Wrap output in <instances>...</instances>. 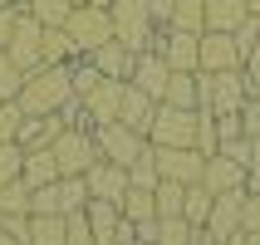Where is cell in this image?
Instances as JSON below:
<instances>
[{
    "instance_id": "6da1fadb",
    "label": "cell",
    "mask_w": 260,
    "mask_h": 245,
    "mask_svg": "<svg viewBox=\"0 0 260 245\" xmlns=\"http://www.w3.org/2000/svg\"><path fill=\"white\" fill-rule=\"evenodd\" d=\"M69 98H74L69 64H40L35 74H25V84H20V93H15V103H20L25 118H49V113H59Z\"/></svg>"
},
{
    "instance_id": "7a4b0ae2",
    "label": "cell",
    "mask_w": 260,
    "mask_h": 245,
    "mask_svg": "<svg viewBox=\"0 0 260 245\" xmlns=\"http://www.w3.org/2000/svg\"><path fill=\"white\" fill-rule=\"evenodd\" d=\"M108 20H113V40L133 54H143L152 49L157 40V25H152V15H147V0H113L108 5Z\"/></svg>"
},
{
    "instance_id": "3957f363",
    "label": "cell",
    "mask_w": 260,
    "mask_h": 245,
    "mask_svg": "<svg viewBox=\"0 0 260 245\" xmlns=\"http://www.w3.org/2000/svg\"><path fill=\"white\" fill-rule=\"evenodd\" d=\"M197 98H202V113H241V103L250 98V84L241 69L197 74Z\"/></svg>"
},
{
    "instance_id": "277c9868",
    "label": "cell",
    "mask_w": 260,
    "mask_h": 245,
    "mask_svg": "<svg viewBox=\"0 0 260 245\" xmlns=\"http://www.w3.org/2000/svg\"><path fill=\"white\" fill-rule=\"evenodd\" d=\"M197 118H202V108L157 103L152 128H147V143H152V147H197Z\"/></svg>"
},
{
    "instance_id": "5b68a950",
    "label": "cell",
    "mask_w": 260,
    "mask_h": 245,
    "mask_svg": "<svg viewBox=\"0 0 260 245\" xmlns=\"http://www.w3.org/2000/svg\"><path fill=\"white\" fill-rule=\"evenodd\" d=\"M54 152V167L59 177H84L93 162H99V147H93V132L88 128H59V137L49 143Z\"/></svg>"
},
{
    "instance_id": "8992f818",
    "label": "cell",
    "mask_w": 260,
    "mask_h": 245,
    "mask_svg": "<svg viewBox=\"0 0 260 245\" xmlns=\"http://www.w3.org/2000/svg\"><path fill=\"white\" fill-rule=\"evenodd\" d=\"M64 34L74 40V49H79V54H93L99 44L113 40V20H108V10H103V5H74L69 20H64Z\"/></svg>"
},
{
    "instance_id": "52a82bcc",
    "label": "cell",
    "mask_w": 260,
    "mask_h": 245,
    "mask_svg": "<svg viewBox=\"0 0 260 245\" xmlns=\"http://www.w3.org/2000/svg\"><path fill=\"white\" fill-rule=\"evenodd\" d=\"M93 147H99L103 162L133 167V162L147 152V137H143V132H133V128H123V123H103V128H93Z\"/></svg>"
},
{
    "instance_id": "ba28073f",
    "label": "cell",
    "mask_w": 260,
    "mask_h": 245,
    "mask_svg": "<svg viewBox=\"0 0 260 245\" xmlns=\"http://www.w3.org/2000/svg\"><path fill=\"white\" fill-rule=\"evenodd\" d=\"M152 49L167 59V69H172V74H197V49H202V34H197V29H157Z\"/></svg>"
},
{
    "instance_id": "9c48e42d",
    "label": "cell",
    "mask_w": 260,
    "mask_h": 245,
    "mask_svg": "<svg viewBox=\"0 0 260 245\" xmlns=\"http://www.w3.org/2000/svg\"><path fill=\"white\" fill-rule=\"evenodd\" d=\"M40 40H44V25H40V20H29V15L20 10V20H15V34H10V44H5V54L15 59V69H20V74H35V69L44 64Z\"/></svg>"
},
{
    "instance_id": "30bf717a",
    "label": "cell",
    "mask_w": 260,
    "mask_h": 245,
    "mask_svg": "<svg viewBox=\"0 0 260 245\" xmlns=\"http://www.w3.org/2000/svg\"><path fill=\"white\" fill-rule=\"evenodd\" d=\"M241 69V44L226 29H202V49H197V74H226Z\"/></svg>"
},
{
    "instance_id": "8fae6325",
    "label": "cell",
    "mask_w": 260,
    "mask_h": 245,
    "mask_svg": "<svg viewBox=\"0 0 260 245\" xmlns=\"http://www.w3.org/2000/svg\"><path fill=\"white\" fill-rule=\"evenodd\" d=\"M152 162H157L162 182H182V187L202 182V167H206V157L197 147H152Z\"/></svg>"
},
{
    "instance_id": "7c38bea8",
    "label": "cell",
    "mask_w": 260,
    "mask_h": 245,
    "mask_svg": "<svg viewBox=\"0 0 260 245\" xmlns=\"http://www.w3.org/2000/svg\"><path fill=\"white\" fill-rule=\"evenodd\" d=\"M241 201H246V191H221V196H211V211H206L202 231L211 235V240H231L236 231H241Z\"/></svg>"
},
{
    "instance_id": "4fadbf2b",
    "label": "cell",
    "mask_w": 260,
    "mask_h": 245,
    "mask_svg": "<svg viewBox=\"0 0 260 245\" xmlns=\"http://www.w3.org/2000/svg\"><path fill=\"white\" fill-rule=\"evenodd\" d=\"M123 84L128 79H99L84 98V113H88V128H103V123H118V103H123Z\"/></svg>"
},
{
    "instance_id": "5bb4252c",
    "label": "cell",
    "mask_w": 260,
    "mask_h": 245,
    "mask_svg": "<svg viewBox=\"0 0 260 245\" xmlns=\"http://www.w3.org/2000/svg\"><path fill=\"white\" fill-rule=\"evenodd\" d=\"M84 187H88V196H93V201H123V196H128V167H113V162H93V167H88L84 172Z\"/></svg>"
},
{
    "instance_id": "9a60e30c",
    "label": "cell",
    "mask_w": 260,
    "mask_h": 245,
    "mask_svg": "<svg viewBox=\"0 0 260 245\" xmlns=\"http://www.w3.org/2000/svg\"><path fill=\"white\" fill-rule=\"evenodd\" d=\"M167 79H172V69H167V59H162L157 49H143V54L133 59L128 84H133V88H143L147 98H157V103H162V93H167Z\"/></svg>"
},
{
    "instance_id": "2e32d148",
    "label": "cell",
    "mask_w": 260,
    "mask_h": 245,
    "mask_svg": "<svg viewBox=\"0 0 260 245\" xmlns=\"http://www.w3.org/2000/svg\"><path fill=\"white\" fill-rule=\"evenodd\" d=\"M202 187L211 191V196H221V191H246V167L216 152V157H206V167H202Z\"/></svg>"
},
{
    "instance_id": "e0dca14e",
    "label": "cell",
    "mask_w": 260,
    "mask_h": 245,
    "mask_svg": "<svg viewBox=\"0 0 260 245\" xmlns=\"http://www.w3.org/2000/svg\"><path fill=\"white\" fill-rule=\"evenodd\" d=\"M152 113H157V98H147L143 88L123 84V103H118V123L147 137V128H152Z\"/></svg>"
},
{
    "instance_id": "ac0fdd59",
    "label": "cell",
    "mask_w": 260,
    "mask_h": 245,
    "mask_svg": "<svg viewBox=\"0 0 260 245\" xmlns=\"http://www.w3.org/2000/svg\"><path fill=\"white\" fill-rule=\"evenodd\" d=\"M84 59L103 74V79H128V74H133V59H138V54H133V49H123L118 40H108V44H99V49H93V54H84Z\"/></svg>"
},
{
    "instance_id": "d6986e66",
    "label": "cell",
    "mask_w": 260,
    "mask_h": 245,
    "mask_svg": "<svg viewBox=\"0 0 260 245\" xmlns=\"http://www.w3.org/2000/svg\"><path fill=\"white\" fill-rule=\"evenodd\" d=\"M202 20H206V29L231 34L241 20H250V10H246V0H202Z\"/></svg>"
},
{
    "instance_id": "ffe728a7",
    "label": "cell",
    "mask_w": 260,
    "mask_h": 245,
    "mask_svg": "<svg viewBox=\"0 0 260 245\" xmlns=\"http://www.w3.org/2000/svg\"><path fill=\"white\" fill-rule=\"evenodd\" d=\"M20 182H25L29 191H40V187H49V182H59L54 152H49V147H40V152H25V162H20Z\"/></svg>"
},
{
    "instance_id": "44dd1931",
    "label": "cell",
    "mask_w": 260,
    "mask_h": 245,
    "mask_svg": "<svg viewBox=\"0 0 260 245\" xmlns=\"http://www.w3.org/2000/svg\"><path fill=\"white\" fill-rule=\"evenodd\" d=\"M59 128H64V123H59V113H49V118H25L15 143L25 147V152H40V147H49V143L59 137Z\"/></svg>"
},
{
    "instance_id": "7402d4cb",
    "label": "cell",
    "mask_w": 260,
    "mask_h": 245,
    "mask_svg": "<svg viewBox=\"0 0 260 245\" xmlns=\"http://www.w3.org/2000/svg\"><path fill=\"white\" fill-rule=\"evenodd\" d=\"M118 216L133 221V226H152V221H157V201H152V191L128 187V196L118 201Z\"/></svg>"
},
{
    "instance_id": "603a6c76",
    "label": "cell",
    "mask_w": 260,
    "mask_h": 245,
    "mask_svg": "<svg viewBox=\"0 0 260 245\" xmlns=\"http://www.w3.org/2000/svg\"><path fill=\"white\" fill-rule=\"evenodd\" d=\"M15 10H25L29 20H40L44 29H64V20H69V0H20Z\"/></svg>"
},
{
    "instance_id": "cb8c5ba5",
    "label": "cell",
    "mask_w": 260,
    "mask_h": 245,
    "mask_svg": "<svg viewBox=\"0 0 260 245\" xmlns=\"http://www.w3.org/2000/svg\"><path fill=\"white\" fill-rule=\"evenodd\" d=\"M162 103H172V108H202V98H197V74H172Z\"/></svg>"
},
{
    "instance_id": "d4e9b609",
    "label": "cell",
    "mask_w": 260,
    "mask_h": 245,
    "mask_svg": "<svg viewBox=\"0 0 260 245\" xmlns=\"http://www.w3.org/2000/svg\"><path fill=\"white\" fill-rule=\"evenodd\" d=\"M191 231H197V226H187L182 216H157L152 245H191Z\"/></svg>"
},
{
    "instance_id": "484cf974",
    "label": "cell",
    "mask_w": 260,
    "mask_h": 245,
    "mask_svg": "<svg viewBox=\"0 0 260 245\" xmlns=\"http://www.w3.org/2000/svg\"><path fill=\"white\" fill-rule=\"evenodd\" d=\"M40 49H44V64H74V59H79V49H74V40L64 29H44Z\"/></svg>"
},
{
    "instance_id": "4316f807",
    "label": "cell",
    "mask_w": 260,
    "mask_h": 245,
    "mask_svg": "<svg viewBox=\"0 0 260 245\" xmlns=\"http://www.w3.org/2000/svg\"><path fill=\"white\" fill-rule=\"evenodd\" d=\"M206 211H211V191H206L202 182H191L187 196H182V221H187V226H202Z\"/></svg>"
},
{
    "instance_id": "83f0119b",
    "label": "cell",
    "mask_w": 260,
    "mask_h": 245,
    "mask_svg": "<svg viewBox=\"0 0 260 245\" xmlns=\"http://www.w3.org/2000/svg\"><path fill=\"white\" fill-rule=\"evenodd\" d=\"M29 245H64V216H29Z\"/></svg>"
},
{
    "instance_id": "f1b7e54d",
    "label": "cell",
    "mask_w": 260,
    "mask_h": 245,
    "mask_svg": "<svg viewBox=\"0 0 260 245\" xmlns=\"http://www.w3.org/2000/svg\"><path fill=\"white\" fill-rule=\"evenodd\" d=\"M162 29H197V34H202V29H206L202 0H177V5H172V20H167Z\"/></svg>"
},
{
    "instance_id": "f546056e",
    "label": "cell",
    "mask_w": 260,
    "mask_h": 245,
    "mask_svg": "<svg viewBox=\"0 0 260 245\" xmlns=\"http://www.w3.org/2000/svg\"><path fill=\"white\" fill-rule=\"evenodd\" d=\"M157 182H162V177H157V162H152V143H147V152H143V157H138V162L128 167V187L157 191Z\"/></svg>"
},
{
    "instance_id": "4dcf8cb0",
    "label": "cell",
    "mask_w": 260,
    "mask_h": 245,
    "mask_svg": "<svg viewBox=\"0 0 260 245\" xmlns=\"http://www.w3.org/2000/svg\"><path fill=\"white\" fill-rule=\"evenodd\" d=\"M59 201H64V216L84 211V206H88V187H84V177H59Z\"/></svg>"
},
{
    "instance_id": "1f68e13d",
    "label": "cell",
    "mask_w": 260,
    "mask_h": 245,
    "mask_svg": "<svg viewBox=\"0 0 260 245\" xmlns=\"http://www.w3.org/2000/svg\"><path fill=\"white\" fill-rule=\"evenodd\" d=\"M182 196H187V187H182V182H157V191H152L157 216H182Z\"/></svg>"
},
{
    "instance_id": "d6a6232c",
    "label": "cell",
    "mask_w": 260,
    "mask_h": 245,
    "mask_svg": "<svg viewBox=\"0 0 260 245\" xmlns=\"http://www.w3.org/2000/svg\"><path fill=\"white\" fill-rule=\"evenodd\" d=\"M0 216H29V187L25 182L0 187Z\"/></svg>"
},
{
    "instance_id": "836d02e7",
    "label": "cell",
    "mask_w": 260,
    "mask_h": 245,
    "mask_svg": "<svg viewBox=\"0 0 260 245\" xmlns=\"http://www.w3.org/2000/svg\"><path fill=\"white\" fill-rule=\"evenodd\" d=\"M20 162H25V147L20 143H0V187L20 182Z\"/></svg>"
},
{
    "instance_id": "e575fe53",
    "label": "cell",
    "mask_w": 260,
    "mask_h": 245,
    "mask_svg": "<svg viewBox=\"0 0 260 245\" xmlns=\"http://www.w3.org/2000/svg\"><path fill=\"white\" fill-rule=\"evenodd\" d=\"M20 123H25L20 103L5 98V103H0V143H15V137H20Z\"/></svg>"
},
{
    "instance_id": "d590c367",
    "label": "cell",
    "mask_w": 260,
    "mask_h": 245,
    "mask_svg": "<svg viewBox=\"0 0 260 245\" xmlns=\"http://www.w3.org/2000/svg\"><path fill=\"white\" fill-rule=\"evenodd\" d=\"M216 147H221V137H216V118L202 113V118H197V152H202V157H216Z\"/></svg>"
},
{
    "instance_id": "8d00e7d4",
    "label": "cell",
    "mask_w": 260,
    "mask_h": 245,
    "mask_svg": "<svg viewBox=\"0 0 260 245\" xmlns=\"http://www.w3.org/2000/svg\"><path fill=\"white\" fill-rule=\"evenodd\" d=\"M20 84H25V74L15 69V59L0 49V98H15V93H20Z\"/></svg>"
},
{
    "instance_id": "74e56055",
    "label": "cell",
    "mask_w": 260,
    "mask_h": 245,
    "mask_svg": "<svg viewBox=\"0 0 260 245\" xmlns=\"http://www.w3.org/2000/svg\"><path fill=\"white\" fill-rule=\"evenodd\" d=\"M64 245H93V235H88V221H84V211L64 216Z\"/></svg>"
},
{
    "instance_id": "f35d334b",
    "label": "cell",
    "mask_w": 260,
    "mask_h": 245,
    "mask_svg": "<svg viewBox=\"0 0 260 245\" xmlns=\"http://www.w3.org/2000/svg\"><path fill=\"white\" fill-rule=\"evenodd\" d=\"M236 118H241V132H246V137H260V93H250Z\"/></svg>"
},
{
    "instance_id": "ab89813d",
    "label": "cell",
    "mask_w": 260,
    "mask_h": 245,
    "mask_svg": "<svg viewBox=\"0 0 260 245\" xmlns=\"http://www.w3.org/2000/svg\"><path fill=\"white\" fill-rule=\"evenodd\" d=\"M241 231H260V191H246L241 201Z\"/></svg>"
},
{
    "instance_id": "60d3db41",
    "label": "cell",
    "mask_w": 260,
    "mask_h": 245,
    "mask_svg": "<svg viewBox=\"0 0 260 245\" xmlns=\"http://www.w3.org/2000/svg\"><path fill=\"white\" fill-rule=\"evenodd\" d=\"M241 74H246V84H250V93H260V40L246 49V64H241Z\"/></svg>"
},
{
    "instance_id": "b9f144b4",
    "label": "cell",
    "mask_w": 260,
    "mask_h": 245,
    "mask_svg": "<svg viewBox=\"0 0 260 245\" xmlns=\"http://www.w3.org/2000/svg\"><path fill=\"white\" fill-rule=\"evenodd\" d=\"M221 157H231V162H241V167H246L250 162V137H226V143L216 147Z\"/></svg>"
},
{
    "instance_id": "7bdbcfd3",
    "label": "cell",
    "mask_w": 260,
    "mask_h": 245,
    "mask_svg": "<svg viewBox=\"0 0 260 245\" xmlns=\"http://www.w3.org/2000/svg\"><path fill=\"white\" fill-rule=\"evenodd\" d=\"M246 191H260V137H250V162H246Z\"/></svg>"
},
{
    "instance_id": "ee69618b",
    "label": "cell",
    "mask_w": 260,
    "mask_h": 245,
    "mask_svg": "<svg viewBox=\"0 0 260 245\" xmlns=\"http://www.w3.org/2000/svg\"><path fill=\"white\" fill-rule=\"evenodd\" d=\"M172 5H177V0H147V15H152V25H167V20H172Z\"/></svg>"
},
{
    "instance_id": "f6af8a7d",
    "label": "cell",
    "mask_w": 260,
    "mask_h": 245,
    "mask_svg": "<svg viewBox=\"0 0 260 245\" xmlns=\"http://www.w3.org/2000/svg\"><path fill=\"white\" fill-rule=\"evenodd\" d=\"M15 20H20V10H15V5H5V10H0V49L10 44V34H15Z\"/></svg>"
},
{
    "instance_id": "bcb514c9",
    "label": "cell",
    "mask_w": 260,
    "mask_h": 245,
    "mask_svg": "<svg viewBox=\"0 0 260 245\" xmlns=\"http://www.w3.org/2000/svg\"><path fill=\"white\" fill-rule=\"evenodd\" d=\"M241 240H246V245H260V231H241Z\"/></svg>"
},
{
    "instance_id": "7dc6e473",
    "label": "cell",
    "mask_w": 260,
    "mask_h": 245,
    "mask_svg": "<svg viewBox=\"0 0 260 245\" xmlns=\"http://www.w3.org/2000/svg\"><path fill=\"white\" fill-rule=\"evenodd\" d=\"M69 5H103V10H108V5H113V0H69Z\"/></svg>"
},
{
    "instance_id": "c3c4849f",
    "label": "cell",
    "mask_w": 260,
    "mask_h": 245,
    "mask_svg": "<svg viewBox=\"0 0 260 245\" xmlns=\"http://www.w3.org/2000/svg\"><path fill=\"white\" fill-rule=\"evenodd\" d=\"M246 10H250V20H260V0H246Z\"/></svg>"
},
{
    "instance_id": "681fc988",
    "label": "cell",
    "mask_w": 260,
    "mask_h": 245,
    "mask_svg": "<svg viewBox=\"0 0 260 245\" xmlns=\"http://www.w3.org/2000/svg\"><path fill=\"white\" fill-rule=\"evenodd\" d=\"M0 245H20V240H15V235L5 231V226H0Z\"/></svg>"
},
{
    "instance_id": "f907efd6",
    "label": "cell",
    "mask_w": 260,
    "mask_h": 245,
    "mask_svg": "<svg viewBox=\"0 0 260 245\" xmlns=\"http://www.w3.org/2000/svg\"><path fill=\"white\" fill-rule=\"evenodd\" d=\"M221 245H246V240H241V231H236V235H231V240H221Z\"/></svg>"
},
{
    "instance_id": "816d5d0a",
    "label": "cell",
    "mask_w": 260,
    "mask_h": 245,
    "mask_svg": "<svg viewBox=\"0 0 260 245\" xmlns=\"http://www.w3.org/2000/svg\"><path fill=\"white\" fill-rule=\"evenodd\" d=\"M128 245H152V240H143V235H133V240H128Z\"/></svg>"
},
{
    "instance_id": "f5cc1de1",
    "label": "cell",
    "mask_w": 260,
    "mask_h": 245,
    "mask_svg": "<svg viewBox=\"0 0 260 245\" xmlns=\"http://www.w3.org/2000/svg\"><path fill=\"white\" fill-rule=\"evenodd\" d=\"M5 5H10V0H0V10H5Z\"/></svg>"
},
{
    "instance_id": "db71d44e",
    "label": "cell",
    "mask_w": 260,
    "mask_h": 245,
    "mask_svg": "<svg viewBox=\"0 0 260 245\" xmlns=\"http://www.w3.org/2000/svg\"><path fill=\"white\" fill-rule=\"evenodd\" d=\"M10 5H20V0H10Z\"/></svg>"
},
{
    "instance_id": "11a10c76",
    "label": "cell",
    "mask_w": 260,
    "mask_h": 245,
    "mask_svg": "<svg viewBox=\"0 0 260 245\" xmlns=\"http://www.w3.org/2000/svg\"><path fill=\"white\" fill-rule=\"evenodd\" d=\"M0 103H5V98H0Z\"/></svg>"
}]
</instances>
